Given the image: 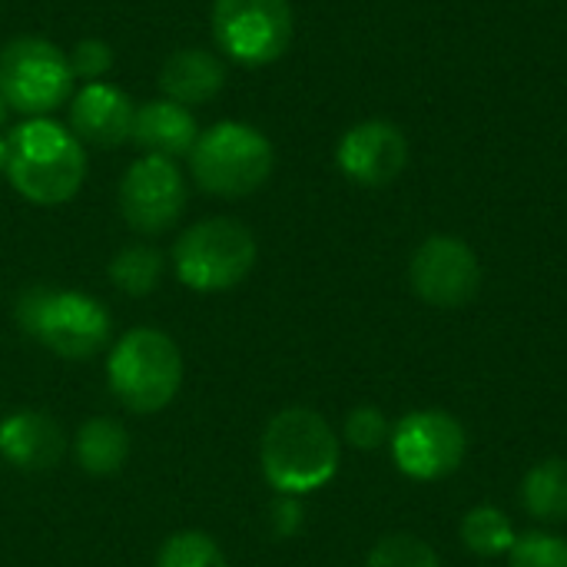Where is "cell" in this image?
<instances>
[{"mask_svg": "<svg viewBox=\"0 0 567 567\" xmlns=\"http://www.w3.org/2000/svg\"><path fill=\"white\" fill-rule=\"evenodd\" d=\"M3 173L27 203L60 206L80 193L86 179V153L66 126L47 116H30L7 136Z\"/></svg>", "mask_w": 567, "mask_h": 567, "instance_id": "1", "label": "cell"}, {"mask_svg": "<svg viewBox=\"0 0 567 567\" xmlns=\"http://www.w3.org/2000/svg\"><path fill=\"white\" fill-rule=\"evenodd\" d=\"M262 472L279 495H309L339 472V439L312 409H282L262 432Z\"/></svg>", "mask_w": 567, "mask_h": 567, "instance_id": "2", "label": "cell"}, {"mask_svg": "<svg viewBox=\"0 0 567 567\" xmlns=\"http://www.w3.org/2000/svg\"><path fill=\"white\" fill-rule=\"evenodd\" d=\"M17 326L60 359L96 355L113 332L110 312L100 299L76 289L30 286L17 299Z\"/></svg>", "mask_w": 567, "mask_h": 567, "instance_id": "3", "label": "cell"}, {"mask_svg": "<svg viewBox=\"0 0 567 567\" xmlns=\"http://www.w3.org/2000/svg\"><path fill=\"white\" fill-rule=\"evenodd\" d=\"M272 163L276 153L266 133L239 120H223L209 126L189 150L193 179L199 183V189L223 199L256 193L272 176Z\"/></svg>", "mask_w": 567, "mask_h": 567, "instance_id": "4", "label": "cell"}, {"mask_svg": "<svg viewBox=\"0 0 567 567\" xmlns=\"http://www.w3.org/2000/svg\"><path fill=\"white\" fill-rule=\"evenodd\" d=\"M106 379L113 395L136 415L166 409L183 385L179 346L159 329L126 332L106 362Z\"/></svg>", "mask_w": 567, "mask_h": 567, "instance_id": "5", "label": "cell"}, {"mask_svg": "<svg viewBox=\"0 0 567 567\" xmlns=\"http://www.w3.org/2000/svg\"><path fill=\"white\" fill-rule=\"evenodd\" d=\"M256 266V236L239 219H203L173 246L176 279L196 292H223L239 286Z\"/></svg>", "mask_w": 567, "mask_h": 567, "instance_id": "6", "label": "cell"}, {"mask_svg": "<svg viewBox=\"0 0 567 567\" xmlns=\"http://www.w3.org/2000/svg\"><path fill=\"white\" fill-rule=\"evenodd\" d=\"M73 83L66 53L43 37H17L0 50V96L17 113L47 116L73 96Z\"/></svg>", "mask_w": 567, "mask_h": 567, "instance_id": "7", "label": "cell"}, {"mask_svg": "<svg viewBox=\"0 0 567 567\" xmlns=\"http://www.w3.org/2000/svg\"><path fill=\"white\" fill-rule=\"evenodd\" d=\"M296 33L289 0H213V37L243 66L276 63Z\"/></svg>", "mask_w": 567, "mask_h": 567, "instance_id": "8", "label": "cell"}, {"mask_svg": "<svg viewBox=\"0 0 567 567\" xmlns=\"http://www.w3.org/2000/svg\"><path fill=\"white\" fill-rule=\"evenodd\" d=\"M392 458L415 482H439L458 472L468 452L465 429L442 409L409 412L392 429Z\"/></svg>", "mask_w": 567, "mask_h": 567, "instance_id": "9", "label": "cell"}, {"mask_svg": "<svg viewBox=\"0 0 567 567\" xmlns=\"http://www.w3.org/2000/svg\"><path fill=\"white\" fill-rule=\"evenodd\" d=\"M186 209V179L176 159L140 156L120 179V213L143 236L166 233Z\"/></svg>", "mask_w": 567, "mask_h": 567, "instance_id": "10", "label": "cell"}, {"mask_svg": "<svg viewBox=\"0 0 567 567\" xmlns=\"http://www.w3.org/2000/svg\"><path fill=\"white\" fill-rule=\"evenodd\" d=\"M412 289L435 309H462L482 289V266L468 243L455 236H429L409 266Z\"/></svg>", "mask_w": 567, "mask_h": 567, "instance_id": "11", "label": "cell"}, {"mask_svg": "<svg viewBox=\"0 0 567 567\" xmlns=\"http://www.w3.org/2000/svg\"><path fill=\"white\" fill-rule=\"evenodd\" d=\"M336 163L359 186H389L409 163V140L392 120H362L342 133Z\"/></svg>", "mask_w": 567, "mask_h": 567, "instance_id": "12", "label": "cell"}, {"mask_svg": "<svg viewBox=\"0 0 567 567\" xmlns=\"http://www.w3.org/2000/svg\"><path fill=\"white\" fill-rule=\"evenodd\" d=\"M133 100L113 83H83L80 93L70 96V133L100 150L123 146L133 136Z\"/></svg>", "mask_w": 567, "mask_h": 567, "instance_id": "13", "label": "cell"}, {"mask_svg": "<svg viewBox=\"0 0 567 567\" xmlns=\"http://www.w3.org/2000/svg\"><path fill=\"white\" fill-rule=\"evenodd\" d=\"M63 452V429L37 409L13 412L0 422V455L20 472H47L60 465Z\"/></svg>", "mask_w": 567, "mask_h": 567, "instance_id": "14", "label": "cell"}, {"mask_svg": "<svg viewBox=\"0 0 567 567\" xmlns=\"http://www.w3.org/2000/svg\"><path fill=\"white\" fill-rule=\"evenodd\" d=\"M130 140L146 156L176 159V156H189V150L199 140V126L189 106H179L173 100H146L143 106H136Z\"/></svg>", "mask_w": 567, "mask_h": 567, "instance_id": "15", "label": "cell"}, {"mask_svg": "<svg viewBox=\"0 0 567 567\" xmlns=\"http://www.w3.org/2000/svg\"><path fill=\"white\" fill-rule=\"evenodd\" d=\"M223 86H226L223 60L199 47L173 50L159 66V90L166 93V100H173L179 106L209 103Z\"/></svg>", "mask_w": 567, "mask_h": 567, "instance_id": "16", "label": "cell"}, {"mask_svg": "<svg viewBox=\"0 0 567 567\" xmlns=\"http://www.w3.org/2000/svg\"><path fill=\"white\" fill-rule=\"evenodd\" d=\"M73 455L83 472L90 475H113L130 458V435L116 419H90L80 425Z\"/></svg>", "mask_w": 567, "mask_h": 567, "instance_id": "17", "label": "cell"}, {"mask_svg": "<svg viewBox=\"0 0 567 567\" xmlns=\"http://www.w3.org/2000/svg\"><path fill=\"white\" fill-rule=\"evenodd\" d=\"M522 505L538 522H567V462H538L522 482Z\"/></svg>", "mask_w": 567, "mask_h": 567, "instance_id": "18", "label": "cell"}, {"mask_svg": "<svg viewBox=\"0 0 567 567\" xmlns=\"http://www.w3.org/2000/svg\"><path fill=\"white\" fill-rule=\"evenodd\" d=\"M515 525L502 508L492 505H478L462 518V542L468 551L482 555V558H495V555H508L515 545Z\"/></svg>", "mask_w": 567, "mask_h": 567, "instance_id": "19", "label": "cell"}, {"mask_svg": "<svg viewBox=\"0 0 567 567\" xmlns=\"http://www.w3.org/2000/svg\"><path fill=\"white\" fill-rule=\"evenodd\" d=\"M159 276H163V256H159V249H153L146 243L120 249L110 262V279L126 296H150L156 289Z\"/></svg>", "mask_w": 567, "mask_h": 567, "instance_id": "20", "label": "cell"}, {"mask_svg": "<svg viewBox=\"0 0 567 567\" xmlns=\"http://www.w3.org/2000/svg\"><path fill=\"white\" fill-rule=\"evenodd\" d=\"M156 567H229L219 545L203 532H179L163 548Z\"/></svg>", "mask_w": 567, "mask_h": 567, "instance_id": "21", "label": "cell"}, {"mask_svg": "<svg viewBox=\"0 0 567 567\" xmlns=\"http://www.w3.org/2000/svg\"><path fill=\"white\" fill-rule=\"evenodd\" d=\"M365 567H442V561L429 542L415 535H389L372 548Z\"/></svg>", "mask_w": 567, "mask_h": 567, "instance_id": "22", "label": "cell"}, {"mask_svg": "<svg viewBox=\"0 0 567 567\" xmlns=\"http://www.w3.org/2000/svg\"><path fill=\"white\" fill-rule=\"evenodd\" d=\"M508 567H567V542L548 532L518 535L508 551Z\"/></svg>", "mask_w": 567, "mask_h": 567, "instance_id": "23", "label": "cell"}, {"mask_svg": "<svg viewBox=\"0 0 567 567\" xmlns=\"http://www.w3.org/2000/svg\"><path fill=\"white\" fill-rule=\"evenodd\" d=\"M389 439H392V425L375 405H359L349 412V419H346V442L349 445L372 452V449H382Z\"/></svg>", "mask_w": 567, "mask_h": 567, "instance_id": "24", "label": "cell"}, {"mask_svg": "<svg viewBox=\"0 0 567 567\" xmlns=\"http://www.w3.org/2000/svg\"><path fill=\"white\" fill-rule=\"evenodd\" d=\"M70 60V70L76 80L83 83H96L110 66H113V50L106 40H96V37H86V40H76L73 50L66 53Z\"/></svg>", "mask_w": 567, "mask_h": 567, "instance_id": "25", "label": "cell"}, {"mask_svg": "<svg viewBox=\"0 0 567 567\" xmlns=\"http://www.w3.org/2000/svg\"><path fill=\"white\" fill-rule=\"evenodd\" d=\"M272 525H276V532H279L282 538H286V535H296L299 525H302V505H299V498L282 495V498L276 502V508H272Z\"/></svg>", "mask_w": 567, "mask_h": 567, "instance_id": "26", "label": "cell"}, {"mask_svg": "<svg viewBox=\"0 0 567 567\" xmlns=\"http://www.w3.org/2000/svg\"><path fill=\"white\" fill-rule=\"evenodd\" d=\"M7 113H10V106H7V100L0 96V126L7 123Z\"/></svg>", "mask_w": 567, "mask_h": 567, "instance_id": "27", "label": "cell"}, {"mask_svg": "<svg viewBox=\"0 0 567 567\" xmlns=\"http://www.w3.org/2000/svg\"><path fill=\"white\" fill-rule=\"evenodd\" d=\"M3 166H7V140H0V173H3Z\"/></svg>", "mask_w": 567, "mask_h": 567, "instance_id": "28", "label": "cell"}]
</instances>
